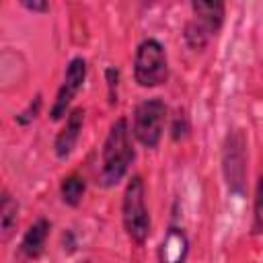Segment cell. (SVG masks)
I'll use <instances>...</instances> for the list:
<instances>
[{"label":"cell","mask_w":263,"mask_h":263,"mask_svg":"<svg viewBox=\"0 0 263 263\" xmlns=\"http://www.w3.org/2000/svg\"><path fill=\"white\" fill-rule=\"evenodd\" d=\"M21 4L27 10H33V12H47L49 10V4L45 0H23Z\"/></svg>","instance_id":"2e32d148"},{"label":"cell","mask_w":263,"mask_h":263,"mask_svg":"<svg viewBox=\"0 0 263 263\" xmlns=\"http://www.w3.org/2000/svg\"><path fill=\"white\" fill-rule=\"evenodd\" d=\"M189 134V117L185 115V111H177V115L173 117V125H171V136L175 142L187 138Z\"/></svg>","instance_id":"5bb4252c"},{"label":"cell","mask_w":263,"mask_h":263,"mask_svg":"<svg viewBox=\"0 0 263 263\" xmlns=\"http://www.w3.org/2000/svg\"><path fill=\"white\" fill-rule=\"evenodd\" d=\"M164 121H166V105H164V101L160 97L144 99L134 109L132 134L142 146L156 148L160 144V140H162Z\"/></svg>","instance_id":"5b68a950"},{"label":"cell","mask_w":263,"mask_h":263,"mask_svg":"<svg viewBox=\"0 0 263 263\" xmlns=\"http://www.w3.org/2000/svg\"><path fill=\"white\" fill-rule=\"evenodd\" d=\"M49 222L45 218H37L29 228L27 232L23 234V240H21V251L25 257L29 259H37L41 257V253L45 251V242H47V236H49Z\"/></svg>","instance_id":"30bf717a"},{"label":"cell","mask_w":263,"mask_h":263,"mask_svg":"<svg viewBox=\"0 0 263 263\" xmlns=\"http://www.w3.org/2000/svg\"><path fill=\"white\" fill-rule=\"evenodd\" d=\"M18 222V203L16 199H12V195L8 191H2V201H0V232H2V240L6 242Z\"/></svg>","instance_id":"8fae6325"},{"label":"cell","mask_w":263,"mask_h":263,"mask_svg":"<svg viewBox=\"0 0 263 263\" xmlns=\"http://www.w3.org/2000/svg\"><path fill=\"white\" fill-rule=\"evenodd\" d=\"M82 123H84V109L82 107L70 109V113L66 115L64 127L58 132V136L53 140V152H55L58 158H68L72 154V150L78 144V138H80V132H82Z\"/></svg>","instance_id":"ba28073f"},{"label":"cell","mask_w":263,"mask_h":263,"mask_svg":"<svg viewBox=\"0 0 263 263\" xmlns=\"http://www.w3.org/2000/svg\"><path fill=\"white\" fill-rule=\"evenodd\" d=\"M84 191H86V181L84 177H80L78 173H72V175H66L60 183V195H62V201L70 208H76L80 205L82 197H84Z\"/></svg>","instance_id":"7c38bea8"},{"label":"cell","mask_w":263,"mask_h":263,"mask_svg":"<svg viewBox=\"0 0 263 263\" xmlns=\"http://www.w3.org/2000/svg\"><path fill=\"white\" fill-rule=\"evenodd\" d=\"M222 173L230 193L240 195L247 181V138L242 129H230L222 144Z\"/></svg>","instance_id":"8992f818"},{"label":"cell","mask_w":263,"mask_h":263,"mask_svg":"<svg viewBox=\"0 0 263 263\" xmlns=\"http://www.w3.org/2000/svg\"><path fill=\"white\" fill-rule=\"evenodd\" d=\"M191 10H193V18L185 25L183 39L189 45V49L199 51L220 31L224 23V4L216 0H208V2L195 0L191 2Z\"/></svg>","instance_id":"277c9868"},{"label":"cell","mask_w":263,"mask_h":263,"mask_svg":"<svg viewBox=\"0 0 263 263\" xmlns=\"http://www.w3.org/2000/svg\"><path fill=\"white\" fill-rule=\"evenodd\" d=\"M39 109H41V95H35V99L29 103V107H27L25 111H21V113L14 115V121H16L18 125H29V123L37 117Z\"/></svg>","instance_id":"9a60e30c"},{"label":"cell","mask_w":263,"mask_h":263,"mask_svg":"<svg viewBox=\"0 0 263 263\" xmlns=\"http://www.w3.org/2000/svg\"><path fill=\"white\" fill-rule=\"evenodd\" d=\"M86 60L76 55L68 62L66 72H64V80L58 88V95L53 99V105L49 109V117L53 121H60L64 115L70 113V103L74 101V97L78 95V90L84 86L86 80Z\"/></svg>","instance_id":"52a82bcc"},{"label":"cell","mask_w":263,"mask_h":263,"mask_svg":"<svg viewBox=\"0 0 263 263\" xmlns=\"http://www.w3.org/2000/svg\"><path fill=\"white\" fill-rule=\"evenodd\" d=\"M121 222L125 234L136 242L144 245L150 234V212L146 205V187L140 175L132 177L125 185L121 199Z\"/></svg>","instance_id":"7a4b0ae2"},{"label":"cell","mask_w":263,"mask_h":263,"mask_svg":"<svg viewBox=\"0 0 263 263\" xmlns=\"http://www.w3.org/2000/svg\"><path fill=\"white\" fill-rule=\"evenodd\" d=\"M107 86H109V101L115 103V92H113V86H117V70L115 68H107Z\"/></svg>","instance_id":"e0dca14e"},{"label":"cell","mask_w":263,"mask_h":263,"mask_svg":"<svg viewBox=\"0 0 263 263\" xmlns=\"http://www.w3.org/2000/svg\"><path fill=\"white\" fill-rule=\"evenodd\" d=\"M136 158V150L132 144V136H129V125L125 117H119L111 123L107 138L103 142V152H101V175L99 181L103 187H113L117 185L129 164Z\"/></svg>","instance_id":"6da1fadb"},{"label":"cell","mask_w":263,"mask_h":263,"mask_svg":"<svg viewBox=\"0 0 263 263\" xmlns=\"http://www.w3.org/2000/svg\"><path fill=\"white\" fill-rule=\"evenodd\" d=\"M253 230L263 232V175L255 185V201H253Z\"/></svg>","instance_id":"4fadbf2b"},{"label":"cell","mask_w":263,"mask_h":263,"mask_svg":"<svg viewBox=\"0 0 263 263\" xmlns=\"http://www.w3.org/2000/svg\"><path fill=\"white\" fill-rule=\"evenodd\" d=\"M134 80L142 88H154L168 80V58L164 45L154 39H142L134 55Z\"/></svg>","instance_id":"3957f363"},{"label":"cell","mask_w":263,"mask_h":263,"mask_svg":"<svg viewBox=\"0 0 263 263\" xmlns=\"http://www.w3.org/2000/svg\"><path fill=\"white\" fill-rule=\"evenodd\" d=\"M189 255V236L183 228L171 226L158 247V263H185Z\"/></svg>","instance_id":"9c48e42d"}]
</instances>
